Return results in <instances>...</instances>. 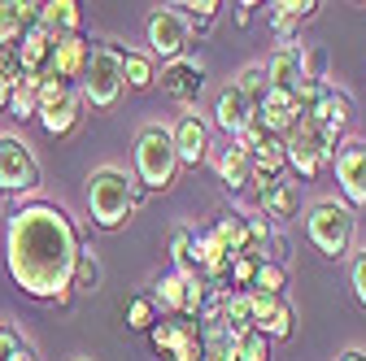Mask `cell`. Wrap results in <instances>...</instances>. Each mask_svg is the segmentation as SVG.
<instances>
[{
    "label": "cell",
    "mask_w": 366,
    "mask_h": 361,
    "mask_svg": "<svg viewBox=\"0 0 366 361\" xmlns=\"http://www.w3.org/2000/svg\"><path fill=\"white\" fill-rule=\"evenodd\" d=\"M83 248V231L57 200H31L9 213L5 227V265L18 292L35 300H57L70 292V275Z\"/></svg>",
    "instance_id": "cell-1"
},
{
    "label": "cell",
    "mask_w": 366,
    "mask_h": 361,
    "mask_svg": "<svg viewBox=\"0 0 366 361\" xmlns=\"http://www.w3.org/2000/svg\"><path fill=\"white\" fill-rule=\"evenodd\" d=\"M144 205V188L118 166H97L87 174V213L92 227L101 231H118L131 222V213Z\"/></svg>",
    "instance_id": "cell-2"
},
{
    "label": "cell",
    "mask_w": 366,
    "mask_h": 361,
    "mask_svg": "<svg viewBox=\"0 0 366 361\" xmlns=\"http://www.w3.org/2000/svg\"><path fill=\"white\" fill-rule=\"evenodd\" d=\"M305 235L327 261H345L353 253V240H357V213L340 196H323L305 213Z\"/></svg>",
    "instance_id": "cell-3"
},
{
    "label": "cell",
    "mask_w": 366,
    "mask_h": 361,
    "mask_svg": "<svg viewBox=\"0 0 366 361\" xmlns=\"http://www.w3.org/2000/svg\"><path fill=\"white\" fill-rule=\"evenodd\" d=\"M179 170L183 166H179V153H174V140H170V126L149 122L135 135V183L144 192H166V188H174Z\"/></svg>",
    "instance_id": "cell-4"
},
{
    "label": "cell",
    "mask_w": 366,
    "mask_h": 361,
    "mask_svg": "<svg viewBox=\"0 0 366 361\" xmlns=\"http://www.w3.org/2000/svg\"><path fill=\"white\" fill-rule=\"evenodd\" d=\"M122 44L118 39H97L87 53L83 78H79V96L92 109H114L122 96Z\"/></svg>",
    "instance_id": "cell-5"
},
{
    "label": "cell",
    "mask_w": 366,
    "mask_h": 361,
    "mask_svg": "<svg viewBox=\"0 0 366 361\" xmlns=\"http://www.w3.org/2000/svg\"><path fill=\"white\" fill-rule=\"evenodd\" d=\"M44 135H53V140H66L83 126V96L79 87H66L57 78H39V118Z\"/></svg>",
    "instance_id": "cell-6"
},
{
    "label": "cell",
    "mask_w": 366,
    "mask_h": 361,
    "mask_svg": "<svg viewBox=\"0 0 366 361\" xmlns=\"http://www.w3.org/2000/svg\"><path fill=\"white\" fill-rule=\"evenodd\" d=\"M336 148L340 144L323 140V135L314 131V122H305V118H297V126L284 135V157H288V166H292L297 178H318L336 161Z\"/></svg>",
    "instance_id": "cell-7"
},
{
    "label": "cell",
    "mask_w": 366,
    "mask_h": 361,
    "mask_svg": "<svg viewBox=\"0 0 366 361\" xmlns=\"http://www.w3.org/2000/svg\"><path fill=\"white\" fill-rule=\"evenodd\" d=\"M144 39H149V57L157 61H179L183 53H188V44H192V26H188V18H183L174 5H166V9H153L149 14V22H144Z\"/></svg>",
    "instance_id": "cell-8"
},
{
    "label": "cell",
    "mask_w": 366,
    "mask_h": 361,
    "mask_svg": "<svg viewBox=\"0 0 366 361\" xmlns=\"http://www.w3.org/2000/svg\"><path fill=\"white\" fill-rule=\"evenodd\" d=\"M39 188V157L22 135H0V192L26 196Z\"/></svg>",
    "instance_id": "cell-9"
},
{
    "label": "cell",
    "mask_w": 366,
    "mask_h": 361,
    "mask_svg": "<svg viewBox=\"0 0 366 361\" xmlns=\"http://www.w3.org/2000/svg\"><path fill=\"white\" fill-rule=\"evenodd\" d=\"M149 340L166 361H201L205 352V335L197 318H157Z\"/></svg>",
    "instance_id": "cell-10"
},
{
    "label": "cell",
    "mask_w": 366,
    "mask_h": 361,
    "mask_svg": "<svg viewBox=\"0 0 366 361\" xmlns=\"http://www.w3.org/2000/svg\"><path fill=\"white\" fill-rule=\"evenodd\" d=\"M336 188H340V200L357 213L366 209V140H345L336 148Z\"/></svg>",
    "instance_id": "cell-11"
},
{
    "label": "cell",
    "mask_w": 366,
    "mask_h": 361,
    "mask_svg": "<svg viewBox=\"0 0 366 361\" xmlns=\"http://www.w3.org/2000/svg\"><path fill=\"white\" fill-rule=\"evenodd\" d=\"M266 83L270 92H288L297 96V87L305 83V44H280L270 57H266Z\"/></svg>",
    "instance_id": "cell-12"
},
{
    "label": "cell",
    "mask_w": 366,
    "mask_h": 361,
    "mask_svg": "<svg viewBox=\"0 0 366 361\" xmlns=\"http://www.w3.org/2000/svg\"><path fill=\"white\" fill-rule=\"evenodd\" d=\"M249 309H253V331H262L266 340H288L292 327H297V313L284 296L249 292Z\"/></svg>",
    "instance_id": "cell-13"
},
{
    "label": "cell",
    "mask_w": 366,
    "mask_h": 361,
    "mask_svg": "<svg viewBox=\"0 0 366 361\" xmlns=\"http://www.w3.org/2000/svg\"><path fill=\"white\" fill-rule=\"evenodd\" d=\"M201 87H205V61L201 57H179L162 70V92L174 105H197Z\"/></svg>",
    "instance_id": "cell-14"
},
{
    "label": "cell",
    "mask_w": 366,
    "mask_h": 361,
    "mask_svg": "<svg viewBox=\"0 0 366 361\" xmlns=\"http://www.w3.org/2000/svg\"><path fill=\"white\" fill-rule=\"evenodd\" d=\"M87 53H92V44H87L83 35H57V44H53V61H49V74H44V78H57V83L74 87V83L83 78Z\"/></svg>",
    "instance_id": "cell-15"
},
{
    "label": "cell",
    "mask_w": 366,
    "mask_h": 361,
    "mask_svg": "<svg viewBox=\"0 0 366 361\" xmlns=\"http://www.w3.org/2000/svg\"><path fill=\"white\" fill-rule=\"evenodd\" d=\"M170 140H174L179 166H201L205 153H209V126H205L201 113H183V118L170 126Z\"/></svg>",
    "instance_id": "cell-16"
},
{
    "label": "cell",
    "mask_w": 366,
    "mask_h": 361,
    "mask_svg": "<svg viewBox=\"0 0 366 361\" xmlns=\"http://www.w3.org/2000/svg\"><path fill=\"white\" fill-rule=\"evenodd\" d=\"M53 44H57V35H49L39 22L18 39V57H22V74H31V78H44L49 74V61H53Z\"/></svg>",
    "instance_id": "cell-17"
},
{
    "label": "cell",
    "mask_w": 366,
    "mask_h": 361,
    "mask_svg": "<svg viewBox=\"0 0 366 361\" xmlns=\"http://www.w3.org/2000/svg\"><path fill=\"white\" fill-rule=\"evenodd\" d=\"M249 122H253V105L236 92L232 83H227L222 92H218V105H214V126H218V131H227L232 140H240V131H244Z\"/></svg>",
    "instance_id": "cell-18"
},
{
    "label": "cell",
    "mask_w": 366,
    "mask_h": 361,
    "mask_svg": "<svg viewBox=\"0 0 366 361\" xmlns=\"http://www.w3.org/2000/svg\"><path fill=\"white\" fill-rule=\"evenodd\" d=\"M297 209H301V188L288 183V178H274L270 188L257 192V213H266V218H274V222L297 218Z\"/></svg>",
    "instance_id": "cell-19"
},
{
    "label": "cell",
    "mask_w": 366,
    "mask_h": 361,
    "mask_svg": "<svg viewBox=\"0 0 366 361\" xmlns=\"http://www.w3.org/2000/svg\"><path fill=\"white\" fill-rule=\"evenodd\" d=\"M318 9H323L318 0H274V5H270V26H274V35H280L284 44H292L301 22H310Z\"/></svg>",
    "instance_id": "cell-20"
},
{
    "label": "cell",
    "mask_w": 366,
    "mask_h": 361,
    "mask_svg": "<svg viewBox=\"0 0 366 361\" xmlns=\"http://www.w3.org/2000/svg\"><path fill=\"white\" fill-rule=\"evenodd\" d=\"M39 22L35 0H0V44H18Z\"/></svg>",
    "instance_id": "cell-21"
},
{
    "label": "cell",
    "mask_w": 366,
    "mask_h": 361,
    "mask_svg": "<svg viewBox=\"0 0 366 361\" xmlns=\"http://www.w3.org/2000/svg\"><path fill=\"white\" fill-rule=\"evenodd\" d=\"M39 26L49 35H79L83 5L79 0H49V5H39Z\"/></svg>",
    "instance_id": "cell-22"
},
{
    "label": "cell",
    "mask_w": 366,
    "mask_h": 361,
    "mask_svg": "<svg viewBox=\"0 0 366 361\" xmlns=\"http://www.w3.org/2000/svg\"><path fill=\"white\" fill-rule=\"evenodd\" d=\"M249 178H253V157H249L240 144H232V148L218 153V183H222L227 192H244Z\"/></svg>",
    "instance_id": "cell-23"
},
{
    "label": "cell",
    "mask_w": 366,
    "mask_h": 361,
    "mask_svg": "<svg viewBox=\"0 0 366 361\" xmlns=\"http://www.w3.org/2000/svg\"><path fill=\"white\" fill-rule=\"evenodd\" d=\"M153 305H162L170 318H183L188 313V275H162L157 283H153Z\"/></svg>",
    "instance_id": "cell-24"
},
{
    "label": "cell",
    "mask_w": 366,
    "mask_h": 361,
    "mask_svg": "<svg viewBox=\"0 0 366 361\" xmlns=\"http://www.w3.org/2000/svg\"><path fill=\"white\" fill-rule=\"evenodd\" d=\"M209 235L227 248V257H244V253H249V222H244V213L218 218L214 227H209Z\"/></svg>",
    "instance_id": "cell-25"
},
{
    "label": "cell",
    "mask_w": 366,
    "mask_h": 361,
    "mask_svg": "<svg viewBox=\"0 0 366 361\" xmlns=\"http://www.w3.org/2000/svg\"><path fill=\"white\" fill-rule=\"evenodd\" d=\"M153 83H157V61L149 53L127 49L122 53V87H131V92H149Z\"/></svg>",
    "instance_id": "cell-26"
},
{
    "label": "cell",
    "mask_w": 366,
    "mask_h": 361,
    "mask_svg": "<svg viewBox=\"0 0 366 361\" xmlns=\"http://www.w3.org/2000/svg\"><path fill=\"white\" fill-rule=\"evenodd\" d=\"M101 257H97V248H79V261H74V275H70V292L74 296H92V292H101Z\"/></svg>",
    "instance_id": "cell-27"
},
{
    "label": "cell",
    "mask_w": 366,
    "mask_h": 361,
    "mask_svg": "<svg viewBox=\"0 0 366 361\" xmlns=\"http://www.w3.org/2000/svg\"><path fill=\"white\" fill-rule=\"evenodd\" d=\"M5 113H9V118H18V122H31V118H39V78L22 74V78L14 83Z\"/></svg>",
    "instance_id": "cell-28"
},
{
    "label": "cell",
    "mask_w": 366,
    "mask_h": 361,
    "mask_svg": "<svg viewBox=\"0 0 366 361\" xmlns=\"http://www.w3.org/2000/svg\"><path fill=\"white\" fill-rule=\"evenodd\" d=\"M218 318H222V327L232 331V335H244V331H253L249 292H232V296H222V300H218Z\"/></svg>",
    "instance_id": "cell-29"
},
{
    "label": "cell",
    "mask_w": 366,
    "mask_h": 361,
    "mask_svg": "<svg viewBox=\"0 0 366 361\" xmlns=\"http://www.w3.org/2000/svg\"><path fill=\"white\" fill-rule=\"evenodd\" d=\"M232 87H236V92H240L253 109H257V105L266 101V92H270V83H266V70H262V66H244V70L232 78Z\"/></svg>",
    "instance_id": "cell-30"
},
{
    "label": "cell",
    "mask_w": 366,
    "mask_h": 361,
    "mask_svg": "<svg viewBox=\"0 0 366 361\" xmlns=\"http://www.w3.org/2000/svg\"><path fill=\"white\" fill-rule=\"evenodd\" d=\"M122 318H127L131 331H153V322H157V305H153V296H131V300L122 305Z\"/></svg>",
    "instance_id": "cell-31"
},
{
    "label": "cell",
    "mask_w": 366,
    "mask_h": 361,
    "mask_svg": "<svg viewBox=\"0 0 366 361\" xmlns=\"http://www.w3.org/2000/svg\"><path fill=\"white\" fill-rule=\"evenodd\" d=\"M288 288V270L280 261H262L257 265V275H253V288L249 292H266V296H284Z\"/></svg>",
    "instance_id": "cell-32"
},
{
    "label": "cell",
    "mask_w": 366,
    "mask_h": 361,
    "mask_svg": "<svg viewBox=\"0 0 366 361\" xmlns=\"http://www.w3.org/2000/svg\"><path fill=\"white\" fill-rule=\"evenodd\" d=\"M232 361H270V340H266L262 331H244V335H236V352H232Z\"/></svg>",
    "instance_id": "cell-33"
},
{
    "label": "cell",
    "mask_w": 366,
    "mask_h": 361,
    "mask_svg": "<svg viewBox=\"0 0 366 361\" xmlns=\"http://www.w3.org/2000/svg\"><path fill=\"white\" fill-rule=\"evenodd\" d=\"M170 261H174V275H197V265H192V231H174L170 235Z\"/></svg>",
    "instance_id": "cell-34"
},
{
    "label": "cell",
    "mask_w": 366,
    "mask_h": 361,
    "mask_svg": "<svg viewBox=\"0 0 366 361\" xmlns=\"http://www.w3.org/2000/svg\"><path fill=\"white\" fill-rule=\"evenodd\" d=\"M257 265H262V261H253V257H232V265H227V275H232L236 292H249V288H253Z\"/></svg>",
    "instance_id": "cell-35"
},
{
    "label": "cell",
    "mask_w": 366,
    "mask_h": 361,
    "mask_svg": "<svg viewBox=\"0 0 366 361\" xmlns=\"http://www.w3.org/2000/svg\"><path fill=\"white\" fill-rule=\"evenodd\" d=\"M349 283H353V296H357V305L366 309V248H357V253H353V265H349Z\"/></svg>",
    "instance_id": "cell-36"
},
{
    "label": "cell",
    "mask_w": 366,
    "mask_h": 361,
    "mask_svg": "<svg viewBox=\"0 0 366 361\" xmlns=\"http://www.w3.org/2000/svg\"><path fill=\"white\" fill-rule=\"evenodd\" d=\"M22 344H26V340H22V331H18V327L0 322V361H14V352H18Z\"/></svg>",
    "instance_id": "cell-37"
},
{
    "label": "cell",
    "mask_w": 366,
    "mask_h": 361,
    "mask_svg": "<svg viewBox=\"0 0 366 361\" xmlns=\"http://www.w3.org/2000/svg\"><path fill=\"white\" fill-rule=\"evenodd\" d=\"M305 78H327V53L305 49Z\"/></svg>",
    "instance_id": "cell-38"
},
{
    "label": "cell",
    "mask_w": 366,
    "mask_h": 361,
    "mask_svg": "<svg viewBox=\"0 0 366 361\" xmlns=\"http://www.w3.org/2000/svg\"><path fill=\"white\" fill-rule=\"evenodd\" d=\"M253 9H257L253 0H244V5H236V22H240V26H249V22H253Z\"/></svg>",
    "instance_id": "cell-39"
},
{
    "label": "cell",
    "mask_w": 366,
    "mask_h": 361,
    "mask_svg": "<svg viewBox=\"0 0 366 361\" xmlns=\"http://www.w3.org/2000/svg\"><path fill=\"white\" fill-rule=\"evenodd\" d=\"M336 361H366V348H345Z\"/></svg>",
    "instance_id": "cell-40"
},
{
    "label": "cell",
    "mask_w": 366,
    "mask_h": 361,
    "mask_svg": "<svg viewBox=\"0 0 366 361\" xmlns=\"http://www.w3.org/2000/svg\"><path fill=\"white\" fill-rule=\"evenodd\" d=\"M14 361H39V357H35V348H31V344H22V348L14 352Z\"/></svg>",
    "instance_id": "cell-41"
},
{
    "label": "cell",
    "mask_w": 366,
    "mask_h": 361,
    "mask_svg": "<svg viewBox=\"0 0 366 361\" xmlns=\"http://www.w3.org/2000/svg\"><path fill=\"white\" fill-rule=\"evenodd\" d=\"M74 361H92V357H74Z\"/></svg>",
    "instance_id": "cell-42"
}]
</instances>
